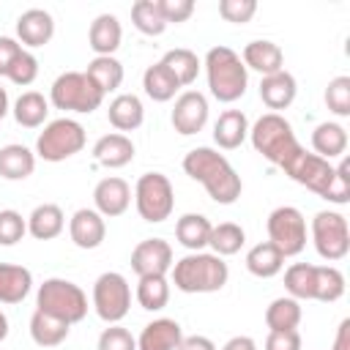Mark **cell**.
Instances as JSON below:
<instances>
[{
    "instance_id": "obj_1",
    "label": "cell",
    "mask_w": 350,
    "mask_h": 350,
    "mask_svg": "<svg viewBox=\"0 0 350 350\" xmlns=\"http://www.w3.org/2000/svg\"><path fill=\"white\" fill-rule=\"evenodd\" d=\"M295 183H301L304 189L314 191L317 197L334 202V205H345L350 200V164L347 159H342L336 167L325 159H320L317 153H309V150H298L284 167H282Z\"/></svg>"
},
{
    "instance_id": "obj_2",
    "label": "cell",
    "mask_w": 350,
    "mask_h": 350,
    "mask_svg": "<svg viewBox=\"0 0 350 350\" xmlns=\"http://www.w3.org/2000/svg\"><path fill=\"white\" fill-rule=\"evenodd\" d=\"M183 172L191 180L202 183L208 197L219 205H232L241 197V175L227 161V156L213 148H191L183 156Z\"/></svg>"
},
{
    "instance_id": "obj_3",
    "label": "cell",
    "mask_w": 350,
    "mask_h": 350,
    "mask_svg": "<svg viewBox=\"0 0 350 350\" xmlns=\"http://www.w3.org/2000/svg\"><path fill=\"white\" fill-rule=\"evenodd\" d=\"M205 74H208V88H211V96L216 101H224V104H232L238 101L246 88H249V71L241 60V55L224 44L219 46H211L208 55H205Z\"/></svg>"
},
{
    "instance_id": "obj_4",
    "label": "cell",
    "mask_w": 350,
    "mask_h": 350,
    "mask_svg": "<svg viewBox=\"0 0 350 350\" xmlns=\"http://www.w3.org/2000/svg\"><path fill=\"white\" fill-rule=\"evenodd\" d=\"M230 268L213 252H189L172 262V282L180 293H216L227 284Z\"/></svg>"
},
{
    "instance_id": "obj_5",
    "label": "cell",
    "mask_w": 350,
    "mask_h": 350,
    "mask_svg": "<svg viewBox=\"0 0 350 350\" xmlns=\"http://www.w3.org/2000/svg\"><path fill=\"white\" fill-rule=\"evenodd\" d=\"M249 139L254 150L276 167H284L301 150V142L295 139L290 120L279 112H265L262 118H257L254 126L249 129Z\"/></svg>"
},
{
    "instance_id": "obj_6",
    "label": "cell",
    "mask_w": 350,
    "mask_h": 350,
    "mask_svg": "<svg viewBox=\"0 0 350 350\" xmlns=\"http://www.w3.org/2000/svg\"><path fill=\"white\" fill-rule=\"evenodd\" d=\"M36 309L74 325L88 314V295L82 293L79 284L52 276V279H44V284L36 293Z\"/></svg>"
},
{
    "instance_id": "obj_7",
    "label": "cell",
    "mask_w": 350,
    "mask_h": 350,
    "mask_svg": "<svg viewBox=\"0 0 350 350\" xmlns=\"http://www.w3.org/2000/svg\"><path fill=\"white\" fill-rule=\"evenodd\" d=\"M49 101H52L57 109L90 115L93 109L101 107L104 93L93 85V79H90L85 71H63V74L52 82V88H49Z\"/></svg>"
},
{
    "instance_id": "obj_8",
    "label": "cell",
    "mask_w": 350,
    "mask_h": 350,
    "mask_svg": "<svg viewBox=\"0 0 350 350\" xmlns=\"http://www.w3.org/2000/svg\"><path fill=\"white\" fill-rule=\"evenodd\" d=\"M85 148V126L74 118H57L44 126L36 139V153L44 161H66Z\"/></svg>"
},
{
    "instance_id": "obj_9",
    "label": "cell",
    "mask_w": 350,
    "mask_h": 350,
    "mask_svg": "<svg viewBox=\"0 0 350 350\" xmlns=\"http://www.w3.org/2000/svg\"><path fill=\"white\" fill-rule=\"evenodd\" d=\"M134 205H137V213L150 224L170 219V213L175 208V191H172L170 178L164 172L139 175V180L134 186Z\"/></svg>"
},
{
    "instance_id": "obj_10",
    "label": "cell",
    "mask_w": 350,
    "mask_h": 350,
    "mask_svg": "<svg viewBox=\"0 0 350 350\" xmlns=\"http://www.w3.org/2000/svg\"><path fill=\"white\" fill-rule=\"evenodd\" d=\"M131 306V287L123 273L107 271L93 282V309L107 323L115 325L129 314Z\"/></svg>"
},
{
    "instance_id": "obj_11",
    "label": "cell",
    "mask_w": 350,
    "mask_h": 350,
    "mask_svg": "<svg viewBox=\"0 0 350 350\" xmlns=\"http://www.w3.org/2000/svg\"><path fill=\"white\" fill-rule=\"evenodd\" d=\"M268 241L284 254L295 257L306 246V219L295 205H279L268 213Z\"/></svg>"
},
{
    "instance_id": "obj_12",
    "label": "cell",
    "mask_w": 350,
    "mask_h": 350,
    "mask_svg": "<svg viewBox=\"0 0 350 350\" xmlns=\"http://www.w3.org/2000/svg\"><path fill=\"white\" fill-rule=\"evenodd\" d=\"M312 243H314L317 254L328 262L347 257V252H350L347 219L339 211H317L312 219Z\"/></svg>"
},
{
    "instance_id": "obj_13",
    "label": "cell",
    "mask_w": 350,
    "mask_h": 350,
    "mask_svg": "<svg viewBox=\"0 0 350 350\" xmlns=\"http://www.w3.org/2000/svg\"><path fill=\"white\" fill-rule=\"evenodd\" d=\"M131 271L137 276H167L172 271V246L164 238H145L131 249Z\"/></svg>"
},
{
    "instance_id": "obj_14",
    "label": "cell",
    "mask_w": 350,
    "mask_h": 350,
    "mask_svg": "<svg viewBox=\"0 0 350 350\" xmlns=\"http://www.w3.org/2000/svg\"><path fill=\"white\" fill-rule=\"evenodd\" d=\"M172 129L183 137H191L197 131H202V126L208 123V98L200 90H186L175 98L172 107Z\"/></svg>"
},
{
    "instance_id": "obj_15",
    "label": "cell",
    "mask_w": 350,
    "mask_h": 350,
    "mask_svg": "<svg viewBox=\"0 0 350 350\" xmlns=\"http://www.w3.org/2000/svg\"><path fill=\"white\" fill-rule=\"evenodd\" d=\"M93 202H96V211L107 219H115V216H123L131 205V189L123 178L118 175H109V178H101L93 189Z\"/></svg>"
},
{
    "instance_id": "obj_16",
    "label": "cell",
    "mask_w": 350,
    "mask_h": 350,
    "mask_svg": "<svg viewBox=\"0 0 350 350\" xmlns=\"http://www.w3.org/2000/svg\"><path fill=\"white\" fill-rule=\"evenodd\" d=\"M68 235H71L74 246H79V249H98L104 243V238H107L104 216L96 208L74 211V216L68 221Z\"/></svg>"
},
{
    "instance_id": "obj_17",
    "label": "cell",
    "mask_w": 350,
    "mask_h": 350,
    "mask_svg": "<svg viewBox=\"0 0 350 350\" xmlns=\"http://www.w3.org/2000/svg\"><path fill=\"white\" fill-rule=\"evenodd\" d=\"M16 36H19L22 44H27L33 49L49 44L52 36H55V19H52V14L44 11V8H27V11H22L19 19H16Z\"/></svg>"
},
{
    "instance_id": "obj_18",
    "label": "cell",
    "mask_w": 350,
    "mask_h": 350,
    "mask_svg": "<svg viewBox=\"0 0 350 350\" xmlns=\"http://www.w3.org/2000/svg\"><path fill=\"white\" fill-rule=\"evenodd\" d=\"M180 339V323L172 317H159L142 328V334L137 336V350H178Z\"/></svg>"
},
{
    "instance_id": "obj_19",
    "label": "cell",
    "mask_w": 350,
    "mask_h": 350,
    "mask_svg": "<svg viewBox=\"0 0 350 350\" xmlns=\"http://www.w3.org/2000/svg\"><path fill=\"white\" fill-rule=\"evenodd\" d=\"M241 60H243L246 71H249V68H254V71H260L262 77L276 74V71H282V68H284V52H282V46H279V44H273V41H268V38L249 41V44L243 46Z\"/></svg>"
},
{
    "instance_id": "obj_20",
    "label": "cell",
    "mask_w": 350,
    "mask_h": 350,
    "mask_svg": "<svg viewBox=\"0 0 350 350\" xmlns=\"http://www.w3.org/2000/svg\"><path fill=\"white\" fill-rule=\"evenodd\" d=\"M295 93H298V85H295V77L290 71H276V74H268L262 77L260 82V98L262 104L271 109V112H279V109H287L293 101H295Z\"/></svg>"
},
{
    "instance_id": "obj_21",
    "label": "cell",
    "mask_w": 350,
    "mask_h": 350,
    "mask_svg": "<svg viewBox=\"0 0 350 350\" xmlns=\"http://www.w3.org/2000/svg\"><path fill=\"white\" fill-rule=\"evenodd\" d=\"M93 159L107 167V170H118V167H126L131 159H134V142L131 137L120 134V131H112V134H104L96 139L93 145Z\"/></svg>"
},
{
    "instance_id": "obj_22",
    "label": "cell",
    "mask_w": 350,
    "mask_h": 350,
    "mask_svg": "<svg viewBox=\"0 0 350 350\" xmlns=\"http://www.w3.org/2000/svg\"><path fill=\"white\" fill-rule=\"evenodd\" d=\"M120 38H123V27H120V22H118L115 14H98V16L90 22L88 46L96 52V57L112 55V52L120 46Z\"/></svg>"
},
{
    "instance_id": "obj_23",
    "label": "cell",
    "mask_w": 350,
    "mask_h": 350,
    "mask_svg": "<svg viewBox=\"0 0 350 350\" xmlns=\"http://www.w3.org/2000/svg\"><path fill=\"white\" fill-rule=\"evenodd\" d=\"M249 137V120L241 109H224L213 123V142L221 150H235Z\"/></svg>"
},
{
    "instance_id": "obj_24",
    "label": "cell",
    "mask_w": 350,
    "mask_h": 350,
    "mask_svg": "<svg viewBox=\"0 0 350 350\" xmlns=\"http://www.w3.org/2000/svg\"><path fill=\"white\" fill-rule=\"evenodd\" d=\"M107 118L109 123L123 134V131H134L142 126L145 120V107L139 101V96L134 93H120L109 101V109H107Z\"/></svg>"
},
{
    "instance_id": "obj_25",
    "label": "cell",
    "mask_w": 350,
    "mask_h": 350,
    "mask_svg": "<svg viewBox=\"0 0 350 350\" xmlns=\"http://www.w3.org/2000/svg\"><path fill=\"white\" fill-rule=\"evenodd\" d=\"M63 227H66V216H63L60 205H55V202H41L27 216V232L36 241H52L63 232Z\"/></svg>"
},
{
    "instance_id": "obj_26",
    "label": "cell",
    "mask_w": 350,
    "mask_h": 350,
    "mask_svg": "<svg viewBox=\"0 0 350 350\" xmlns=\"http://www.w3.org/2000/svg\"><path fill=\"white\" fill-rule=\"evenodd\" d=\"M33 287V273L16 262H0V304H19Z\"/></svg>"
},
{
    "instance_id": "obj_27",
    "label": "cell",
    "mask_w": 350,
    "mask_h": 350,
    "mask_svg": "<svg viewBox=\"0 0 350 350\" xmlns=\"http://www.w3.org/2000/svg\"><path fill=\"white\" fill-rule=\"evenodd\" d=\"M312 148L325 161H331L336 156H345V150H347V131H345V126L334 123V120L317 123L314 131H312Z\"/></svg>"
},
{
    "instance_id": "obj_28",
    "label": "cell",
    "mask_w": 350,
    "mask_h": 350,
    "mask_svg": "<svg viewBox=\"0 0 350 350\" xmlns=\"http://www.w3.org/2000/svg\"><path fill=\"white\" fill-rule=\"evenodd\" d=\"M36 170V153L19 142L0 148V175L5 180H25Z\"/></svg>"
},
{
    "instance_id": "obj_29",
    "label": "cell",
    "mask_w": 350,
    "mask_h": 350,
    "mask_svg": "<svg viewBox=\"0 0 350 350\" xmlns=\"http://www.w3.org/2000/svg\"><path fill=\"white\" fill-rule=\"evenodd\" d=\"M211 221L208 216L202 213H183L178 221H175V238L180 246H186L189 252H202L208 246V238H211Z\"/></svg>"
},
{
    "instance_id": "obj_30",
    "label": "cell",
    "mask_w": 350,
    "mask_h": 350,
    "mask_svg": "<svg viewBox=\"0 0 350 350\" xmlns=\"http://www.w3.org/2000/svg\"><path fill=\"white\" fill-rule=\"evenodd\" d=\"M284 268V254L271 243V241H262V243H254L249 252H246V271L257 279H271L276 276L279 271Z\"/></svg>"
},
{
    "instance_id": "obj_31",
    "label": "cell",
    "mask_w": 350,
    "mask_h": 350,
    "mask_svg": "<svg viewBox=\"0 0 350 350\" xmlns=\"http://www.w3.org/2000/svg\"><path fill=\"white\" fill-rule=\"evenodd\" d=\"M68 331H71L68 323H63V320H57V317H52L46 312L36 309L33 317H30V336H33V342L38 347H57V345H63L68 339Z\"/></svg>"
},
{
    "instance_id": "obj_32",
    "label": "cell",
    "mask_w": 350,
    "mask_h": 350,
    "mask_svg": "<svg viewBox=\"0 0 350 350\" xmlns=\"http://www.w3.org/2000/svg\"><path fill=\"white\" fill-rule=\"evenodd\" d=\"M301 317H304L301 301H295L290 295L273 298L268 304V309H265V325H268V331H298Z\"/></svg>"
},
{
    "instance_id": "obj_33",
    "label": "cell",
    "mask_w": 350,
    "mask_h": 350,
    "mask_svg": "<svg viewBox=\"0 0 350 350\" xmlns=\"http://www.w3.org/2000/svg\"><path fill=\"white\" fill-rule=\"evenodd\" d=\"M14 120L25 129H38L44 126L46 115H49V101L38 93V90H25L16 101H14Z\"/></svg>"
},
{
    "instance_id": "obj_34",
    "label": "cell",
    "mask_w": 350,
    "mask_h": 350,
    "mask_svg": "<svg viewBox=\"0 0 350 350\" xmlns=\"http://www.w3.org/2000/svg\"><path fill=\"white\" fill-rule=\"evenodd\" d=\"M85 74H88V77L93 79V85L107 96V93H112V90L120 88V82H123V63H120L118 57H112V55H101V57H93V60L88 63Z\"/></svg>"
},
{
    "instance_id": "obj_35",
    "label": "cell",
    "mask_w": 350,
    "mask_h": 350,
    "mask_svg": "<svg viewBox=\"0 0 350 350\" xmlns=\"http://www.w3.org/2000/svg\"><path fill=\"white\" fill-rule=\"evenodd\" d=\"M142 88H145L148 98H153V101H170V98H175V93L180 90L178 79L172 77V71H170L161 60L145 68V74H142Z\"/></svg>"
},
{
    "instance_id": "obj_36",
    "label": "cell",
    "mask_w": 350,
    "mask_h": 350,
    "mask_svg": "<svg viewBox=\"0 0 350 350\" xmlns=\"http://www.w3.org/2000/svg\"><path fill=\"white\" fill-rule=\"evenodd\" d=\"M161 63H164V66H167V68L172 71V77L178 79V85H180V88L191 85V82L197 79L200 68H202L200 57H197V55H194L191 49H183V46H175V49L164 52Z\"/></svg>"
},
{
    "instance_id": "obj_37",
    "label": "cell",
    "mask_w": 350,
    "mask_h": 350,
    "mask_svg": "<svg viewBox=\"0 0 350 350\" xmlns=\"http://www.w3.org/2000/svg\"><path fill=\"white\" fill-rule=\"evenodd\" d=\"M243 243H246V232H243L241 224H235V221H221V224H213V227H211L208 246L213 249V254H219V257L238 254Z\"/></svg>"
},
{
    "instance_id": "obj_38",
    "label": "cell",
    "mask_w": 350,
    "mask_h": 350,
    "mask_svg": "<svg viewBox=\"0 0 350 350\" xmlns=\"http://www.w3.org/2000/svg\"><path fill=\"white\" fill-rule=\"evenodd\" d=\"M314 268L312 262H293L284 271V290L295 301H314Z\"/></svg>"
},
{
    "instance_id": "obj_39",
    "label": "cell",
    "mask_w": 350,
    "mask_h": 350,
    "mask_svg": "<svg viewBox=\"0 0 350 350\" xmlns=\"http://www.w3.org/2000/svg\"><path fill=\"white\" fill-rule=\"evenodd\" d=\"M345 295V273L334 265H317L314 268V301L334 304Z\"/></svg>"
},
{
    "instance_id": "obj_40",
    "label": "cell",
    "mask_w": 350,
    "mask_h": 350,
    "mask_svg": "<svg viewBox=\"0 0 350 350\" xmlns=\"http://www.w3.org/2000/svg\"><path fill=\"white\" fill-rule=\"evenodd\" d=\"M137 301L148 312H159L170 301V282L167 276H139L137 284Z\"/></svg>"
},
{
    "instance_id": "obj_41",
    "label": "cell",
    "mask_w": 350,
    "mask_h": 350,
    "mask_svg": "<svg viewBox=\"0 0 350 350\" xmlns=\"http://www.w3.org/2000/svg\"><path fill=\"white\" fill-rule=\"evenodd\" d=\"M131 22L145 36H161L167 30V22H164L156 0H137L131 5Z\"/></svg>"
},
{
    "instance_id": "obj_42",
    "label": "cell",
    "mask_w": 350,
    "mask_h": 350,
    "mask_svg": "<svg viewBox=\"0 0 350 350\" xmlns=\"http://www.w3.org/2000/svg\"><path fill=\"white\" fill-rule=\"evenodd\" d=\"M325 104L334 115L347 118L350 115V77H334L325 88Z\"/></svg>"
},
{
    "instance_id": "obj_43",
    "label": "cell",
    "mask_w": 350,
    "mask_h": 350,
    "mask_svg": "<svg viewBox=\"0 0 350 350\" xmlns=\"http://www.w3.org/2000/svg\"><path fill=\"white\" fill-rule=\"evenodd\" d=\"M27 232V219H22L19 211H0V246H14L25 238Z\"/></svg>"
},
{
    "instance_id": "obj_44",
    "label": "cell",
    "mask_w": 350,
    "mask_h": 350,
    "mask_svg": "<svg viewBox=\"0 0 350 350\" xmlns=\"http://www.w3.org/2000/svg\"><path fill=\"white\" fill-rule=\"evenodd\" d=\"M96 350H137V339L131 336L129 328L123 325H109L98 334V342H96Z\"/></svg>"
},
{
    "instance_id": "obj_45",
    "label": "cell",
    "mask_w": 350,
    "mask_h": 350,
    "mask_svg": "<svg viewBox=\"0 0 350 350\" xmlns=\"http://www.w3.org/2000/svg\"><path fill=\"white\" fill-rule=\"evenodd\" d=\"M14 85H30L36 77H38V60H36V55L33 52H27V49H22V55L11 63V68H8V74H5Z\"/></svg>"
},
{
    "instance_id": "obj_46",
    "label": "cell",
    "mask_w": 350,
    "mask_h": 350,
    "mask_svg": "<svg viewBox=\"0 0 350 350\" xmlns=\"http://www.w3.org/2000/svg\"><path fill=\"white\" fill-rule=\"evenodd\" d=\"M257 11V3L254 0H221L219 3V14L232 22V25H246Z\"/></svg>"
},
{
    "instance_id": "obj_47",
    "label": "cell",
    "mask_w": 350,
    "mask_h": 350,
    "mask_svg": "<svg viewBox=\"0 0 350 350\" xmlns=\"http://www.w3.org/2000/svg\"><path fill=\"white\" fill-rule=\"evenodd\" d=\"M159 3V11L164 16V22H186L191 14H194V0H156Z\"/></svg>"
},
{
    "instance_id": "obj_48",
    "label": "cell",
    "mask_w": 350,
    "mask_h": 350,
    "mask_svg": "<svg viewBox=\"0 0 350 350\" xmlns=\"http://www.w3.org/2000/svg\"><path fill=\"white\" fill-rule=\"evenodd\" d=\"M265 350H301L298 331H268Z\"/></svg>"
},
{
    "instance_id": "obj_49",
    "label": "cell",
    "mask_w": 350,
    "mask_h": 350,
    "mask_svg": "<svg viewBox=\"0 0 350 350\" xmlns=\"http://www.w3.org/2000/svg\"><path fill=\"white\" fill-rule=\"evenodd\" d=\"M19 55H22V44H19L16 38H11V36H0V77L8 74L11 63H14Z\"/></svg>"
},
{
    "instance_id": "obj_50",
    "label": "cell",
    "mask_w": 350,
    "mask_h": 350,
    "mask_svg": "<svg viewBox=\"0 0 350 350\" xmlns=\"http://www.w3.org/2000/svg\"><path fill=\"white\" fill-rule=\"evenodd\" d=\"M178 350H216V345L208 336L194 334V336H183L180 345H178Z\"/></svg>"
},
{
    "instance_id": "obj_51",
    "label": "cell",
    "mask_w": 350,
    "mask_h": 350,
    "mask_svg": "<svg viewBox=\"0 0 350 350\" xmlns=\"http://www.w3.org/2000/svg\"><path fill=\"white\" fill-rule=\"evenodd\" d=\"M331 350H350V317H345L336 328V336H334V347Z\"/></svg>"
},
{
    "instance_id": "obj_52",
    "label": "cell",
    "mask_w": 350,
    "mask_h": 350,
    "mask_svg": "<svg viewBox=\"0 0 350 350\" xmlns=\"http://www.w3.org/2000/svg\"><path fill=\"white\" fill-rule=\"evenodd\" d=\"M221 350H257V342L252 336H232L224 342Z\"/></svg>"
},
{
    "instance_id": "obj_53",
    "label": "cell",
    "mask_w": 350,
    "mask_h": 350,
    "mask_svg": "<svg viewBox=\"0 0 350 350\" xmlns=\"http://www.w3.org/2000/svg\"><path fill=\"white\" fill-rule=\"evenodd\" d=\"M8 115V93H5V88L0 85V120Z\"/></svg>"
},
{
    "instance_id": "obj_54",
    "label": "cell",
    "mask_w": 350,
    "mask_h": 350,
    "mask_svg": "<svg viewBox=\"0 0 350 350\" xmlns=\"http://www.w3.org/2000/svg\"><path fill=\"white\" fill-rule=\"evenodd\" d=\"M5 336H8V317L0 312V342H3Z\"/></svg>"
}]
</instances>
